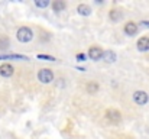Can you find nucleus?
I'll list each match as a JSON object with an SVG mask.
<instances>
[{
	"instance_id": "a211bd4d",
	"label": "nucleus",
	"mask_w": 149,
	"mask_h": 139,
	"mask_svg": "<svg viewBox=\"0 0 149 139\" xmlns=\"http://www.w3.org/2000/svg\"><path fill=\"white\" fill-rule=\"evenodd\" d=\"M141 25H142V26H145V28H149V20H143V22H141Z\"/></svg>"
},
{
	"instance_id": "dca6fc26",
	"label": "nucleus",
	"mask_w": 149,
	"mask_h": 139,
	"mask_svg": "<svg viewBox=\"0 0 149 139\" xmlns=\"http://www.w3.org/2000/svg\"><path fill=\"white\" fill-rule=\"evenodd\" d=\"M38 58H39V59H48V61H55V58H54V57H51V55H38Z\"/></svg>"
},
{
	"instance_id": "423d86ee",
	"label": "nucleus",
	"mask_w": 149,
	"mask_h": 139,
	"mask_svg": "<svg viewBox=\"0 0 149 139\" xmlns=\"http://www.w3.org/2000/svg\"><path fill=\"white\" fill-rule=\"evenodd\" d=\"M136 32H138V25L135 22H127L125 25V34L126 35L133 36V35H136Z\"/></svg>"
},
{
	"instance_id": "20e7f679",
	"label": "nucleus",
	"mask_w": 149,
	"mask_h": 139,
	"mask_svg": "<svg viewBox=\"0 0 149 139\" xmlns=\"http://www.w3.org/2000/svg\"><path fill=\"white\" fill-rule=\"evenodd\" d=\"M148 94L145 92H135L133 93V100H135V103L136 104H139V106H143V104H146L148 103Z\"/></svg>"
},
{
	"instance_id": "9b49d317",
	"label": "nucleus",
	"mask_w": 149,
	"mask_h": 139,
	"mask_svg": "<svg viewBox=\"0 0 149 139\" xmlns=\"http://www.w3.org/2000/svg\"><path fill=\"white\" fill-rule=\"evenodd\" d=\"M77 10H78V13L83 15V16H88V15L91 13V9H90V6H87V4H78Z\"/></svg>"
},
{
	"instance_id": "1a4fd4ad",
	"label": "nucleus",
	"mask_w": 149,
	"mask_h": 139,
	"mask_svg": "<svg viewBox=\"0 0 149 139\" xmlns=\"http://www.w3.org/2000/svg\"><path fill=\"white\" fill-rule=\"evenodd\" d=\"M116 58H117V55L113 52V51H106L104 54H103V59L104 61H107V62H114L116 61Z\"/></svg>"
},
{
	"instance_id": "0eeeda50",
	"label": "nucleus",
	"mask_w": 149,
	"mask_h": 139,
	"mask_svg": "<svg viewBox=\"0 0 149 139\" xmlns=\"http://www.w3.org/2000/svg\"><path fill=\"white\" fill-rule=\"evenodd\" d=\"M0 75L1 77H10V75H13V67L10 64H3L0 67Z\"/></svg>"
},
{
	"instance_id": "ddd939ff",
	"label": "nucleus",
	"mask_w": 149,
	"mask_h": 139,
	"mask_svg": "<svg viewBox=\"0 0 149 139\" xmlns=\"http://www.w3.org/2000/svg\"><path fill=\"white\" fill-rule=\"evenodd\" d=\"M110 19H111L113 22L120 20V19H122V12H119V10H111V12H110Z\"/></svg>"
},
{
	"instance_id": "39448f33",
	"label": "nucleus",
	"mask_w": 149,
	"mask_h": 139,
	"mask_svg": "<svg viewBox=\"0 0 149 139\" xmlns=\"http://www.w3.org/2000/svg\"><path fill=\"white\" fill-rule=\"evenodd\" d=\"M103 51L100 49L99 46H93V48H90V51H88V57L93 59V61H99L103 58Z\"/></svg>"
},
{
	"instance_id": "2eb2a0df",
	"label": "nucleus",
	"mask_w": 149,
	"mask_h": 139,
	"mask_svg": "<svg viewBox=\"0 0 149 139\" xmlns=\"http://www.w3.org/2000/svg\"><path fill=\"white\" fill-rule=\"evenodd\" d=\"M35 4H36L38 7H48V6H49V1H48V0H36Z\"/></svg>"
},
{
	"instance_id": "9d476101",
	"label": "nucleus",
	"mask_w": 149,
	"mask_h": 139,
	"mask_svg": "<svg viewBox=\"0 0 149 139\" xmlns=\"http://www.w3.org/2000/svg\"><path fill=\"white\" fill-rule=\"evenodd\" d=\"M65 1H62V0H55L54 3H52V9L55 10V12H62L64 9H65Z\"/></svg>"
},
{
	"instance_id": "6e6552de",
	"label": "nucleus",
	"mask_w": 149,
	"mask_h": 139,
	"mask_svg": "<svg viewBox=\"0 0 149 139\" xmlns=\"http://www.w3.org/2000/svg\"><path fill=\"white\" fill-rule=\"evenodd\" d=\"M138 49L145 52V51H149V38L148 36H142L139 41H138Z\"/></svg>"
},
{
	"instance_id": "f3484780",
	"label": "nucleus",
	"mask_w": 149,
	"mask_h": 139,
	"mask_svg": "<svg viewBox=\"0 0 149 139\" xmlns=\"http://www.w3.org/2000/svg\"><path fill=\"white\" fill-rule=\"evenodd\" d=\"M77 59H78V61H86L87 58H86L84 54H78V55H77Z\"/></svg>"
},
{
	"instance_id": "7ed1b4c3",
	"label": "nucleus",
	"mask_w": 149,
	"mask_h": 139,
	"mask_svg": "<svg viewBox=\"0 0 149 139\" xmlns=\"http://www.w3.org/2000/svg\"><path fill=\"white\" fill-rule=\"evenodd\" d=\"M106 119L110 120L111 123H119V122L122 120V115H120V112L116 110V109H109V110L106 112Z\"/></svg>"
},
{
	"instance_id": "f257e3e1",
	"label": "nucleus",
	"mask_w": 149,
	"mask_h": 139,
	"mask_svg": "<svg viewBox=\"0 0 149 139\" xmlns=\"http://www.w3.org/2000/svg\"><path fill=\"white\" fill-rule=\"evenodd\" d=\"M16 38H17V41L19 42H29L32 38H33V32L28 28V26H22V28H19V31L16 32Z\"/></svg>"
},
{
	"instance_id": "f8f14e48",
	"label": "nucleus",
	"mask_w": 149,
	"mask_h": 139,
	"mask_svg": "<svg viewBox=\"0 0 149 139\" xmlns=\"http://www.w3.org/2000/svg\"><path fill=\"white\" fill-rule=\"evenodd\" d=\"M97 92H99V84H97V83L91 81V83H88V84H87V93L94 94V93H97Z\"/></svg>"
},
{
	"instance_id": "4468645a",
	"label": "nucleus",
	"mask_w": 149,
	"mask_h": 139,
	"mask_svg": "<svg viewBox=\"0 0 149 139\" xmlns=\"http://www.w3.org/2000/svg\"><path fill=\"white\" fill-rule=\"evenodd\" d=\"M9 48V39L6 36L0 38V49H7Z\"/></svg>"
},
{
	"instance_id": "f03ea898",
	"label": "nucleus",
	"mask_w": 149,
	"mask_h": 139,
	"mask_svg": "<svg viewBox=\"0 0 149 139\" xmlns=\"http://www.w3.org/2000/svg\"><path fill=\"white\" fill-rule=\"evenodd\" d=\"M38 80L44 84H49L51 81L54 80V73L51 71L49 68H42L39 73H38Z\"/></svg>"
}]
</instances>
